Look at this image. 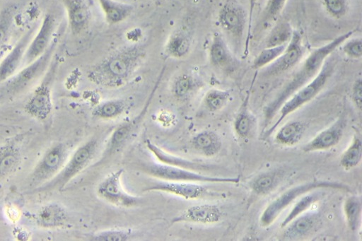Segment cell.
<instances>
[{
    "label": "cell",
    "mask_w": 362,
    "mask_h": 241,
    "mask_svg": "<svg viewBox=\"0 0 362 241\" xmlns=\"http://www.w3.org/2000/svg\"><path fill=\"white\" fill-rule=\"evenodd\" d=\"M57 43V39L54 37L43 54L25 65L23 69H19L12 77L3 83L4 86L1 96L6 98H14L41 79L52 62Z\"/></svg>",
    "instance_id": "cell-4"
},
{
    "label": "cell",
    "mask_w": 362,
    "mask_h": 241,
    "mask_svg": "<svg viewBox=\"0 0 362 241\" xmlns=\"http://www.w3.org/2000/svg\"><path fill=\"white\" fill-rule=\"evenodd\" d=\"M290 23L286 20L277 22L269 31L264 41V47L288 44L293 33Z\"/></svg>",
    "instance_id": "cell-32"
},
{
    "label": "cell",
    "mask_w": 362,
    "mask_h": 241,
    "mask_svg": "<svg viewBox=\"0 0 362 241\" xmlns=\"http://www.w3.org/2000/svg\"><path fill=\"white\" fill-rule=\"evenodd\" d=\"M37 224L42 228H54L64 225L68 221L65 209L58 204L52 203L43 206L35 217Z\"/></svg>",
    "instance_id": "cell-23"
},
{
    "label": "cell",
    "mask_w": 362,
    "mask_h": 241,
    "mask_svg": "<svg viewBox=\"0 0 362 241\" xmlns=\"http://www.w3.org/2000/svg\"><path fill=\"white\" fill-rule=\"evenodd\" d=\"M191 37L183 30L174 32L168 39L165 45V52L174 59H182L191 49Z\"/></svg>",
    "instance_id": "cell-27"
},
{
    "label": "cell",
    "mask_w": 362,
    "mask_h": 241,
    "mask_svg": "<svg viewBox=\"0 0 362 241\" xmlns=\"http://www.w3.org/2000/svg\"><path fill=\"white\" fill-rule=\"evenodd\" d=\"M192 146L206 157L217 155L222 146L219 136L211 130H204L195 134L191 139Z\"/></svg>",
    "instance_id": "cell-26"
},
{
    "label": "cell",
    "mask_w": 362,
    "mask_h": 241,
    "mask_svg": "<svg viewBox=\"0 0 362 241\" xmlns=\"http://www.w3.org/2000/svg\"><path fill=\"white\" fill-rule=\"evenodd\" d=\"M129 229L112 228L96 232L90 237L92 241H127L132 238Z\"/></svg>",
    "instance_id": "cell-41"
},
{
    "label": "cell",
    "mask_w": 362,
    "mask_h": 241,
    "mask_svg": "<svg viewBox=\"0 0 362 241\" xmlns=\"http://www.w3.org/2000/svg\"><path fill=\"white\" fill-rule=\"evenodd\" d=\"M305 131V125L300 121H290L276 132L275 141L284 146H293L298 143Z\"/></svg>",
    "instance_id": "cell-30"
},
{
    "label": "cell",
    "mask_w": 362,
    "mask_h": 241,
    "mask_svg": "<svg viewBox=\"0 0 362 241\" xmlns=\"http://www.w3.org/2000/svg\"><path fill=\"white\" fill-rule=\"evenodd\" d=\"M320 221V216L317 213H303L284 227L283 239L293 240L304 238L316 230Z\"/></svg>",
    "instance_id": "cell-20"
},
{
    "label": "cell",
    "mask_w": 362,
    "mask_h": 241,
    "mask_svg": "<svg viewBox=\"0 0 362 241\" xmlns=\"http://www.w3.org/2000/svg\"><path fill=\"white\" fill-rule=\"evenodd\" d=\"M58 61L53 57L39 85L26 102L24 109L32 117L43 121L51 114L53 108L52 86L54 80Z\"/></svg>",
    "instance_id": "cell-11"
},
{
    "label": "cell",
    "mask_w": 362,
    "mask_h": 241,
    "mask_svg": "<svg viewBox=\"0 0 362 241\" xmlns=\"http://www.w3.org/2000/svg\"><path fill=\"white\" fill-rule=\"evenodd\" d=\"M346 127L344 115L338 117L329 127L318 133L303 147L305 153L324 151L336 146L341 139Z\"/></svg>",
    "instance_id": "cell-17"
},
{
    "label": "cell",
    "mask_w": 362,
    "mask_h": 241,
    "mask_svg": "<svg viewBox=\"0 0 362 241\" xmlns=\"http://www.w3.org/2000/svg\"><path fill=\"white\" fill-rule=\"evenodd\" d=\"M19 145L13 141L0 146V179L6 178L18 169L21 163Z\"/></svg>",
    "instance_id": "cell-22"
},
{
    "label": "cell",
    "mask_w": 362,
    "mask_h": 241,
    "mask_svg": "<svg viewBox=\"0 0 362 241\" xmlns=\"http://www.w3.org/2000/svg\"><path fill=\"white\" fill-rule=\"evenodd\" d=\"M341 50L348 57L357 59L362 57V39L361 37H349L341 45Z\"/></svg>",
    "instance_id": "cell-43"
},
{
    "label": "cell",
    "mask_w": 362,
    "mask_h": 241,
    "mask_svg": "<svg viewBox=\"0 0 362 241\" xmlns=\"http://www.w3.org/2000/svg\"><path fill=\"white\" fill-rule=\"evenodd\" d=\"M34 30L35 28H30L22 35L0 61V83L6 81L19 70L23 63L28 45L33 37Z\"/></svg>",
    "instance_id": "cell-15"
},
{
    "label": "cell",
    "mask_w": 362,
    "mask_h": 241,
    "mask_svg": "<svg viewBox=\"0 0 362 241\" xmlns=\"http://www.w3.org/2000/svg\"><path fill=\"white\" fill-rule=\"evenodd\" d=\"M144 45H130L117 50L93 65L87 72L88 79L98 86L117 88L132 77L145 57Z\"/></svg>",
    "instance_id": "cell-1"
},
{
    "label": "cell",
    "mask_w": 362,
    "mask_h": 241,
    "mask_svg": "<svg viewBox=\"0 0 362 241\" xmlns=\"http://www.w3.org/2000/svg\"><path fill=\"white\" fill-rule=\"evenodd\" d=\"M157 87L158 83L155 84L145 105L136 116L129 121L120 124L113 130L100 157V159L94 163L93 167H97L102 165L110 158L119 153L129 141L132 136L136 132L147 113L148 107L151 103Z\"/></svg>",
    "instance_id": "cell-10"
},
{
    "label": "cell",
    "mask_w": 362,
    "mask_h": 241,
    "mask_svg": "<svg viewBox=\"0 0 362 241\" xmlns=\"http://www.w3.org/2000/svg\"><path fill=\"white\" fill-rule=\"evenodd\" d=\"M317 192H308L301 196V198L296 203L290 212L281 223V228L286 226L291 221L298 216L305 213L319 198Z\"/></svg>",
    "instance_id": "cell-37"
},
{
    "label": "cell",
    "mask_w": 362,
    "mask_h": 241,
    "mask_svg": "<svg viewBox=\"0 0 362 241\" xmlns=\"http://www.w3.org/2000/svg\"><path fill=\"white\" fill-rule=\"evenodd\" d=\"M361 201L357 196H351L344 201V211L349 229L352 232L358 230L361 215Z\"/></svg>",
    "instance_id": "cell-35"
},
{
    "label": "cell",
    "mask_w": 362,
    "mask_h": 241,
    "mask_svg": "<svg viewBox=\"0 0 362 241\" xmlns=\"http://www.w3.org/2000/svg\"><path fill=\"white\" fill-rule=\"evenodd\" d=\"M355 30L341 34L330 42L313 49L305 58L292 78L280 90L278 95L264 110V126L276 116L281 105L296 90L310 82L320 71L326 59L347 39Z\"/></svg>",
    "instance_id": "cell-2"
},
{
    "label": "cell",
    "mask_w": 362,
    "mask_h": 241,
    "mask_svg": "<svg viewBox=\"0 0 362 241\" xmlns=\"http://www.w3.org/2000/svg\"><path fill=\"white\" fill-rule=\"evenodd\" d=\"M304 51L300 34L293 30L292 37L283 53L274 61L266 66L263 74L266 76H274L286 72L300 61Z\"/></svg>",
    "instance_id": "cell-13"
},
{
    "label": "cell",
    "mask_w": 362,
    "mask_h": 241,
    "mask_svg": "<svg viewBox=\"0 0 362 241\" xmlns=\"http://www.w3.org/2000/svg\"><path fill=\"white\" fill-rule=\"evenodd\" d=\"M69 152V146L65 143L52 145L30 172L28 180L30 187L36 189L52 179L65 164Z\"/></svg>",
    "instance_id": "cell-9"
},
{
    "label": "cell",
    "mask_w": 362,
    "mask_h": 241,
    "mask_svg": "<svg viewBox=\"0 0 362 241\" xmlns=\"http://www.w3.org/2000/svg\"><path fill=\"white\" fill-rule=\"evenodd\" d=\"M56 28V20L51 13L44 16L40 27L32 37L27 48L23 63L25 65L33 61L49 47Z\"/></svg>",
    "instance_id": "cell-14"
},
{
    "label": "cell",
    "mask_w": 362,
    "mask_h": 241,
    "mask_svg": "<svg viewBox=\"0 0 362 241\" xmlns=\"http://www.w3.org/2000/svg\"><path fill=\"white\" fill-rule=\"evenodd\" d=\"M123 169L109 173L98 185L96 192L103 201L118 207L131 208L139 203V199L128 193L122 184Z\"/></svg>",
    "instance_id": "cell-12"
},
{
    "label": "cell",
    "mask_w": 362,
    "mask_h": 241,
    "mask_svg": "<svg viewBox=\"0 0 362 241\" xmlns=\"http://www.w3.org/2000/svg\"><path fill=\"white\" fill-rule=\"evenodd\" d=\"M217 18L221 28L232 41L235 49L237 52L240 50L248 25V16L244 6L237 0H226L221 6Z\"/></svg>",
    "instance_id": "cell-7"
},
{
    "label": "cell",
    "mask_w": 362,
    "mask_h": 241,
    "mask_svg": "<svg viewBox=\"0 0 362 241\" xmlns=\"http://www.w3.org/2000/svg\"><path fill=\"white\" fill-rule=\"evenodd\" d=\"M145 192H162L174 194L185 199H197L207 195L209 192L206 186L197 182H175L161 180L147 186Z\"/></svg>",
    "instance_id": "cell-16"
},
{
    "label": "cell",
    "mask_w": 362,
    "mask_h": 241,
    "mask_svg": "<svg viewBox=\"0 0 362 241\" xmlns=\"http://www.w3.org/2000/svg\"><path fill=\"white\" fill-rule=\"evenodd\" d=\"M98 141L91 139L79 146L68 158L61 170L49 181L33 190L36 192L61 191L90 163L97 149Z\"/></svg>",
    "instance_id": "cell-5"
},
{
    "label": "cell",
    "mask_w": 362,
    "mask_h": 241,
    "mask_svg": "<svg viewBox=\"0 0 362 241\" xmlns=\"http://www.w3.org/2000/svg\"><path fill=\"white\" fill-rule=\"evenodd\" d=\"M286 1L287 0H267L262 13L261 24L267 27L276 22Z\"/></svg>",
    "instance_id": "cell-40"
},
{
    "label": "cell",
    "mask_w": 362,
    "mask_h": 241,
    "mask_svg": "<svg viewBox=\"0 0 362 241\" xmlns=\"http://www.w3.org/2000/svg\"><path fill=\"white\" fill-rule=\"evenodd\" d=\"M106 22L118 24L128 18L134 11L131 4L117 0H98Z\"/></svg>",
    "instance_id": "cell-25"
},
{
    "label": "cell",
    "mask_w": 362,
    "mask_h": 241,
    "mask_svg": "<svg viewBox=\"0 0 362 241\" xmlns=\"http://www.w3.org/2000/svg\"><path fill=\"white\" fill-rule=\"evenodd\" d=\"M199 87V83L193 76L182 74L173 81L171 91L176 99L185 100L188 99Z\"/></svg>",
    "instance_id": "cell-31"
},
{
    "label": "cell",
    "mask_w": 362,
    "mask_h": 241,
    "mask_svg": "<svg viewBox=\"0 0 362 241\" xmlns=\"http://www.w3.org/2000/svg\"><path fill=\"white\" fill-rule=\"evenodd\" d=\"M142 170L150 176L166 181L229 184H238L240 182V177L209 176L159 162L145 164Z\"/></svg>",
    "instance_id": "cell-8"
},
{
    "label": "cell",
    "mask_w": 362,
    "mask_h": 241,
    "mask_svg": "<svg viewBox=\"0 0 362 241\" xmlns=\"http://www.w3.org/2000/svg\"><path fill=\"white\" fill-rule=\"evenodd\" d=\"M337 57L330 54L325 61L318 74L307 84L296 90L279 110L275 122L264 131L263 136L269 137L289 114L314 99L324 88L332 76L337 64Z\"/></svg>",
    "instance_id": "cell-3"
},
{
    "label": "cell",
    "mask_w": 362,
    "mask_h": 241,
    "mask_svg": "<svg viewBox=\"0 0 362 241\" xmlns=\"http://www.w3.org/2000/svg\"><path fill=\"white\" fill-rule=\"evenodd\" d=\"M250 90L243 100L233 122L235 132L241 139L248 138L255 125V119L248 107Z\"/></svg>",
    "instance_id": "cell-28"
},
{
    "label": "cell",
    "mask_w": 362,
    "mask_h": 241,
    "mask_svg": "<svg viewBox=\"0 0 362 241\" xmlns=\"http://www.w3.org/2000/svg\"><path fill=\"white\" fill-rule=\"evenodd\" d=\"M351 100L357 109L361 110L362 107V82L361 78H357L351 88Z\"/></svg>",
    "instance_id": "cell-45"
},
{
    "label": "cell",
    "mask_w": 362,
    "mask_h": 241,
    "mask_svg": "<svg viewBox=\"0 0 362 241\" xmlns=\"http://www.w3.org/2000/svg\"><path fill=\"white\" fill-rule=\"evenodd\" d=\"M320 189L349 190V187L344 184L322 180L308 182L293 187L274 199L264 209L259 218L260 225L264 228L269 227L275 221L281 212L298 197Z\"/></svg>",
    "instance_id": "cell-6"
},
{
    "label": "cell",
    "mask_w": 362,
    "mask_h": 241,
    "mask_svg": "<svg viewBox=\"0 0 362 241\" xmlns=\"http://www.w3.org/2000/svg\"><path fill=\"white\" fill-rule=\"evenodd\" d=\"M146 146L159 163L197 172L206 167L204 165L171 154L158 146L149 139L146 141Z\"/></svg>",
    "instance_id": "cell-21"
},
{
    "label": "cell",
    "mask_w": 362,
    "mask_h": 241,
    "mask_svg": "<svg viewBox=\"0 0 362 241\" xmlns=\"http://www.w3.org/2000/svg\"><path fill=\"white\" fill-rule=\"evenodd\" d=\"M126 99L117 98L101 102L92 111V115L100 119H112L122 114L128 108Z\"/></svg>",
    "instance_id": "cell-29"
},
{
    "label": "cell",
    "mask_w": 362,
    "mask_h": 241,
    "mask_svg": "<svg viewBox=\"0 0 362 241\" xmlns=\"http://www.w3.org/2000/svg\"><path fill=\"white\" fill-rule=\"evenodd\" d=\"M322 5L326 12L336 19L344 17L349 11L348 0H322Z\"/></svg>",
    "instance_id": "cell-42"
},
{
    "label": "cell",
    "mask_w": 362,
    "mask_h": 241,
    "mask_svg": "<svg viewBox=\"0 0 362 241\" xmlns=\"http://www.w3.org/2000/svg\"><path fill=\"white\" fill-rule=\"evenodd\" d=\"M230 91L213 88L209 90L204 97V105L209 112H216L221 110L228 102Z\"/></svg>",
    "instance_id": "cell-36"
},
{
    "label": "cell",
    "mask_w": 362,
    "mask_h": 241,
    "mask_svg": "<svg viewBox=\"0 0 362 241\" xmlns=\"http://www.w3.org/2000/svg\"><path fill=\"white\" fill-rule=\"evenodd\" d=\"M67 14L68 24L73 35H78L88 26L91 13L84 0H61Z\"/></svg>",
    "instance_id": "cell-19"
},
{
    "label": "cell",
    "mask_w": 362,
    "mask_h": 241,
    "mask_svg": "<svg viewBox=\"0 0 362 241\" xmlns=\"http://www.w3.org/2000/svg\"><path fill=\"white\" fill-rule=\"evenodd\" d=\"M361 156L362 141L358 134H354L351 144L341 156L340 165L344 169L349 170L360 163Z\"/></svg>",
    "instance_id": "cell-33"
},
{
    "label": "cell",
    "mask_w": 362,
    "mask_h": 241,
    "mask_svg": "<svg viewBox=\"0 0 362 241\" xmlns=\"http://www.w3.org/2000/svg\"><path fill=\"white\" fill-rule=\"evenodd\" d=\"M222 216L220 208L214 204H198L188 207L179 215L175 216L171 223H193L213 224L218 222Z\"/></svg>",
    "instance_id": "cell-18"
},
{
    "label": "cell",
    "mask_w": 362,
    "mask_h": 241,
    "mask_svg": "<svg viewBox=\"0 0 362 241\" xmlns=\"http://www.w3.org/2000/svg\"><path fill=\"white\" fill-rule=\"evenodd\" d=\"M277 181L276 172H267L255 177L250 182V186L255 194L262 195L270 192L276 185Z\"/></svg>",
    "instance_id": "cell-38"
},
{
    "label": "cell",
    "mask_w": 362,
    "mask_h": 241,
    "mask_svg": "<svg viewBox=\"0 0 362 241\" xmlns=\"http://www.w3.org/2000/svg\"><path fill=\"white\" fill-rule=\"evenodd\" d=\"M261 0H249L250 11H249V16H248V25H247V33H246L245 40V45H244V51H243V54L245 56H246L249 52V43H250V36H251L253 13H254L255 8H256L257 5L259 4V2Z\"/></svg>",
    "instance_id": "cell-44"
},
{
    "label": "cell",
    "mask_w": 362,
    "mask_h": 241,
    "mask_svg": "<svg viewBox=\"0 0 362 241\" xmlns=\"http://www.w3.org/2000/svg\"><path fill=\"white\" fill-rule=\"evenodd\" d=\"M287 44L274 47H267L262 49L252 61L254 69L265 68L274 61L284 51Z\"/></svg>",
    "instance_id": "cell-39"
},
{
    "label": "cell",
    "mask_w": 362,
    "mask_h": 241,
    "mask_svg": "<svg viewBox=\"0 0 362 241\" xmlns=\"http://www.w3.org/2000/svg\"><path fill=\"white\" fill-rule=\"evenodd\" d=\"M16 12L14 5L6 6L0 11V52L9 38Z\"/></svg>",
    "instance_id": "cell-34"
},
{
    "label": "cell",
    "mask_w": 362,
    "mask_h": 241,
    "mask_svg": "<svg viewBox=\"0 0 362 241\" xmlns=\"http://www.w3.org/2000/svg\"><path fill=\"white\" fill-rule=\"evenodd\" d=\"M209 58L211 64L216 68H226L233 61L226 40L218 33H215L211 38Z\"/></svg>",
    "instance_id": "cell-24"
}]
</instances>
